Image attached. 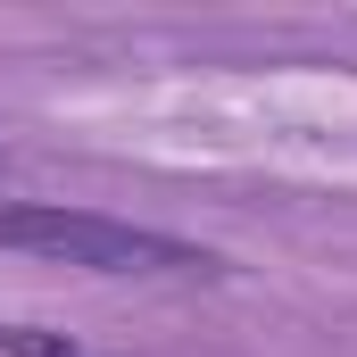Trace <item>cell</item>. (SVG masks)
Here are the masks:
<instances>
[{
  "instance_id": "obj_1",
  "label": "cell",
  "mask_w": 357,
  "mask_h": 357,
  "mask_svg": "<svg viewBox=\"0 0 357 357\" xmlns=\"http://www.w3.org/2000/svg\"><path fill=\"white\" fill-rule=\"evenodd\" d=\"M0 250H33V258H67L91 274H175V266H208L199 250H183L167 233L91 216V208H50V199H0Z\"/></svg>"
}]
</instances>
